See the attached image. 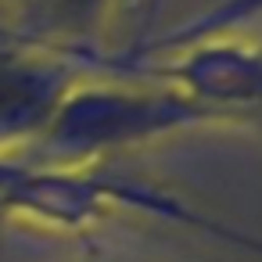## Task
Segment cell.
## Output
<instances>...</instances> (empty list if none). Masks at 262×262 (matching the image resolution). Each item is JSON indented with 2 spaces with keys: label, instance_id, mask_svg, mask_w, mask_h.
<instances>
[{
  "label": "cell",
  "instance_id": "obj_1",
  "mask_svg": "<svg viewBox=\"0 0 262 262\" xmlns=\"http://www.w3.org/2000/svg\"><path fill=\"white\" fill-rule=\"evenodd\" d=\"M90 76L61 97L43 133L29 144V165L90 169L101 155L151 144L194 126L226 122L223 112L201 104L180 86H126L119 76L115 83H97Z\"/></svg>",
  "mask_w": 262,
  "mask_h": 262
},
{
  "label": "cell",
  "instance_id": "obj_2",
  "mask_svg": "<svg viewBox=\"0 0 262 262\" xmlns=\"http://www.w3.org/2000/svg\"><path fill=\"white\" fill-rule=\"evenodd\" d=\"M115 76L180 86L183 94L223 112L226 119H244L262 108V47L237 36H212L187 43L172 54L129 61L119 65Z\"/></svg>",
  "mask_w": 262,
  "mask_h": 262
},
{
  "label": "cell",
  "instance_id": "obj_3",
  "mask_svg": "<svg viewBox=\"0 0 262 262\" xmlns=\"http://www.w3.org/2000/svg\"><path fill=\"white\" fill-rule=\"evenodd\" d=\"M83 76L90 69L79 58L36 47L11 26L0 29V144L29 147Z\"/></svg>",
  "mask_w": 262,
  "mask_h": 262
},
{
  "label": "cell",
  "instance_id": "obj_4",
  "mask_svg": "<svg viewBox=\"0 0 262 262\" xmlns=\"http://www.w3.org/2000/svg\"><path fill=\"white\" fill-rule=\"evenodd\" d=\"M119 0H22L18 26H11L18 36H26L36 47H51L61 54L79 58L90 72L101 69V33L112 18Z\"/></svg>",
  "mask_w": 262,
  "mask_h": 262
},
{
  "label": "cell",
  "instance_id": "obj_5",
  "mask_svg": "<svg viewBox=\"0 0 262 262\" xmlns=\"http://www.w3.org/2000/svg\"><path fill=\"white\" fill-rule=\"evenodd\" d=\"M262 15V0H223V4L208 8L205 15L190 18L187 26L180 29H169V33H158V36H144L137 47L122 51V54H112V65L119 72V65H129V61H144V58H158V54H172L187 43H198V40H212V36H230L241 22Z\"/></svg>",
  "mask_w": 262,
  "mask_h": 262
},
{
  "label": "cell",
  "instance_id": "obj_6",
  "mask_svg": "<svg viewBox=\"0 0 262 262\" xmlns=\"http://www.w3.org/2000/svg\"><path fill=\"white\" fill-rule=\"evenodd\" d=\"M219 237L230 241V244H237V248H248V251L262 255V237H255V233H248V230H241V226H230V223H226Z\"/></svg>",
  "mask_w": 262,
  "mask_h": 262
},
{
  "label": "cell",
  "instance_id": "obj_7",
  "mask_svg": "<svg viewBox=\"0 0 262 262\" xmlns=\"http://www.w3.org/2000/svg\"><path fill=\"white\" fill-rule=\"evenodd\" d=\"M158 4H162V0H151V8H147V11H155V8H158Z\"/></svg>",
  "mask_w": 262,
  "mask_h": 262
}]
</instances>
